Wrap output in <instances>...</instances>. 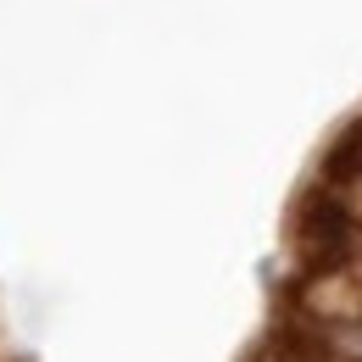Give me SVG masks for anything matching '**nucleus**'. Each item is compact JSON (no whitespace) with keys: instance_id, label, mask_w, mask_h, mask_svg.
<instances>
[{"instance_id":"obj_1","label":"nucleus","mask_w":362,"mask_h":362,"mask_svg":"<svg viewBox=\"0 0 362 362\" xmlns=\"http://www.w3.org/2000/svg\"><path fill=\"white\" fill-rule=\"evenodd\" d=\"M351 240H357V234H351L346 206H340L334 195L307 189L301 206H296V251H301V262H313V268H334V262L351 257Z\"/></svg>"}]
</instances>
